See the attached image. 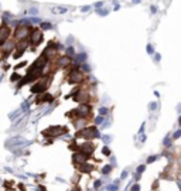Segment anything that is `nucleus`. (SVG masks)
<instances>
[{
    "instance_id": "nucleus-1",
    "label": "nucleus",
    "mask_w": 181,
    "mask_h": 191,
    "mask_svg": "<svg viewBox=\"0 0 181 191\" xmlns=\"http://www.w3.org/2000/svg\"><path fill=\"white\" fill-rule=\"evenodd\" d=\"M47 86H48V78H43V79H40V81H38L36 85H33V88H31V92H34V94L45 92Z\"/></svg>"
},
{
    "instance_id": "nucleus-2",
    "label": "nucleus",
    "mask_w": 181,
    "mask_h": 191,
    "mask_svg": "<svg viewBox=\"0 0 181 191\" xmlns=\"http://www.w3.org/2000/svg\"><path fill=\"white\" fill-rule=\"evenodd\" d=\"M28 33H30V30L27 26H23V24H20L17 29H16V38L17 40H26L27 37H28Z\"/></svg>"
},
{
    "instance_id": "nucleus-3",
    "label": "nucleus",
    "mask_w": 181,
    "mask_h": 191,
    "mask_svg": "<svg viewBox=\"0 0 181 191\" xmlns=\"http://www.w3.org/2000/svg\"><path fill=\"white\" fill-rule=\"evenodd\" d=\"M41 40H43V33H41L40 30H34L33 33L30 34V43L33 45L40 44Z\"/></svg>"
},
{
    "instance_id": "nucleus-4",
    "label": "nucleus",
    "mask_w": 181,
    "mask_h": 191,
    "mask_svg": "<svg viewBox=\"0 0 181 191\" xmlns=\"http://www.w3.org/2000/svg\"><path fill=\"white\" fill-rule=\"evenodd\" d=\"M93 135H98V132H96L95 128H86L84 129V130H81V132L78 133V137H93Z\"/></svg>"
},
{
    "instance_id": "nucleus-5",
    "label": "nucleus",
    "mask_w": 181,
    "mask_h": 191,
    "mask_svg": "<svg viewBox=\"0 0 181 191\" xmlns=\"http://www.w3.org/2000/svg\"><path fill=\"white\" fill-rule=\"evenodd\" d=\"M82 78H84V75H82V72L79 70H72L70 74V81L71 82H81Z\"/></svg>"
},
{
    "instance_id": "nucleus-6",
    "label": "nucleus",
    "mask_w": 181,
    "mask_h": 191,
    "mask_svg": "<svg viewBox=\"0 0 181 191\" xmlns=\"http://www.w3.org/2000/svg\"><path fill=\"white\" fill-rule=\"evenodd\" d=\"M65 132V129L64 128H59V126H55V128H50L48 130H45L44 135H50V136H58L61 133Z\"/></svg>"
},
{
    "instance_id": "nucleus-7",
    "label": "nucleus",
    "mask_w": 181,
    "mask_h": 191,
    "mask_svg": "<svg viewBox=\"0 0 181 191\" xmlns=\"http://www.w3.org/2000/svg\"><path fill=\"white\" fill-rule=\"evenodd\" d=\"M57 54V47L55 45H48L47 48H45V51L43 52V57H45V58H51V57H54V55Z\"/></svg>"
},
{
    "instance_id": "nucleus-8",
    "label": "nucleus",
    "mask_w": 181,
    "mask_h": 191,
    "mask_svg": "<svg viewBox=\"0 0 181 191\" xmlns=\"http://www.w3.org/2000/svg\"><path fill=\"white\" fill-rule=\"evenodd\" d=\"M9 34H10L9 27H6V26L0 27V44H2V43H6V40L9 38Z\"/></svg>"
},
{
    "instance_id": "nucleus-9",
    "label": "nucleus",
    "mask_w": 181,
    "mask_h": 191,
    "mask_svg": "<svg viewBox=\"0 0 181 191\" xmlns=\"http://www.w3.org/2000/svg\"><path fill=\"white\" fill-rule=\"evenodd\" d=\"M77 112L79 116H86L88 113H91V108H89L88 105H81V106L77 109Z\"/></svg>"
},
{
    "instance_id": "nucleus-10",
    "label": "nucleus",
    "mask_w": 181,
    "mask_h": 191,
    "mask_svg": "<svg viewBox=\"0 0 181 191\" xmlns=\"http://www.w3.org/2000/svg\"><path fill=\"white\" fill-rule=\"evenodd\" d=\"M13 48H14V43L9 41V43H4V44H3V47H2V51H3L4 54H9V52H10Z\"/></svg>"
},
{
    "instance_id": "nucleus-11",
    "label": "nucleus",
    "mask_w": 181,
    "mask_h": 191,
    "mask_svg": "<svg viewBox=\"0 0 181 191\" xmlns=\"http://www.w3.org/2000/svg\"><path fill=\"white\" fill-rule=\"evenodd\" d=\"M70 61H71V59L68 58V57H62V58L58 59V65L59 67H67L68 64H70Z\"/></svg>"
},
{
    "instance_id": "nucleus-12",
    "label": "nucleus",
    "mask_w": 181,
    "mask_h": 191,
    "mask_svg": "<svg viewBox=\"0 0 181 191\" xmlns=\"http://www.w3.org/2000/svg\"><path fill=\"white\" fill-rule=\"evenodd\" d=\"M38 102H44V101H52V96L48 95V94H44L43 96H38Z\"/></svg>"
},
{
    "instance_id": "nucleus-13",
    "label": "nucleus",
    "mask_w": 181,
    "mask_h": 191,
    "mask_svg": "<svg viewBox=\"0 0 181 191\" xmlns=\"http://www.w3.org/2000/svg\"><path fill=\"white\" fill-rule=\"evenodd\" d=\"M81 150L82 151H92L93 150V146L91 143H86V144H84V146H82Z\"/></svg>"
},
{
    "instance_id": "nucleus-14",
    "label": "nucleus",
    "mask_w": 181,
    "mask_h": 191,
    "mask_svg": "<svg viewBox=\"0 0 181 191\" xmlns=\"http://www.w3.org/2000/svg\"><path fill=\"white\" fill-rule=\"evenodd\" d=\"M52 10H54V13H65L67 9H65V7H54Z\"/></svg>"
},
{
    "instance_id": "nucleus-15",
    "label": "nucleus",
    "mask_w": 181,
    "mask_h": 191,
    "mask_svg": "<svg viewBox=\"0 0 181 191\" xmlns=\"http://www.w3.org/2000/svg\"><path fill=\"white\" fill-rule=\"evenodd\" d=\"M11 79H13V81H19V79H20V77H19V75H16V74H14V75L11 77Z\"/></svg>"
},
{
    "instance_id": "nucleus-16",
    "label": "nucleus",
    "mask_w": 181,
    "mask_h": 191,
    "mask_svg": "<svg viewBox=\"0 0 181 191\" xmlns=\"http://www.w3.org/2000/svg\"><path fill=\"white\" fill-rule=\"evenodd\" d=\"M109 170H111V167H109V166H106V167L104 169V173H109Z\"/></svg>"
},
{
    "instance_id": "nucleus-17",
    "label": "nucleus",
    "mask_w": 181,
    "mask_h": 191,
    "mask_svg": "<svg viewBox=\"0 0 181 191\" xmlns=\"http://www.w3.org/2000/svg\"><path fill=\"white\" fill-rule=\"evenodd\" d=\"M41 26H43V29H50V27H51L50 24H45V23H44V24H41Z\"/></svg>"
}]
</instances>
